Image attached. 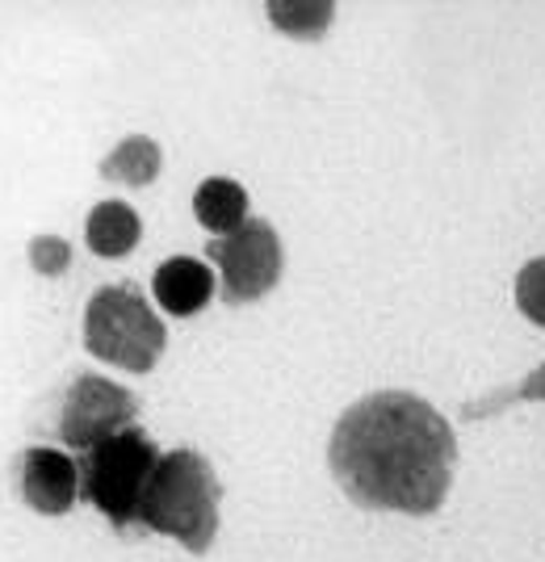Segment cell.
Instances as JSON below:
<instances>
[{"label": "cell", "mask_w": 545, "mask_h": 562, "mask_svg": "<svg viewBox=\"0 0 545 562\" xmlns=\"http://www.w3.org/2000/svg\"><path fill=\"white\" fill-rule=\"evenodd\" d=\"M206 257L218 265L223 278V303L243 306L264 299L282 278V239L264 218H248L239 232L218 235L206 244Z\"/></svg>", "instance_id": "cell-5"}, {"label": "cell", "mask_w": 545, "mask_h": 562, "mask_svg": "<svg viewBox=\"0 0 545 562\" xmlns=\"http://www.w3.org/2000/svg\"><path fill=\"white\" fill-rule=\"evenodd\" d=\"M160 449L156 441L143 432V428H126L118 437L101 441L84 453L80 462V492L93 499L96 508L105 513L110 525H135V513H139V499L151 483V474L160 467Z\"/></svg>", "instance_id": "cell-4"}, {"label": "cell", "mask_w": 545, "mask_h": 562, "mask_svg": "<svg viewBox=\"0 0 545 562\" xmlns=\"http://www.w3.org/2000/svg\"><path fill=\"white\" fill-rule=\"evenodd\" d=\"M512 294H516V306L524 311V319H533V324L545 328V257L524 265L521 273H516Z\"/></svg>", "instance_id": "cell-13"}, {"label": "cell", "mask_w": 545, "mask_h": 562, "mask_svg": "<svg viewBox=\"0 0 545 562\" xmlns=\"http://www.w3.org/2000/svg\"><path fill=\"white\" fill-rule=\"evenodd\" d=\"M151 294H156V303L164 306V311L190 319V315H197V311L214 299L211 265H202V260H193V257L164 260V265L156 269V278H151Z\"/></svg>", "instance_id": "cell-8"}, {"label": "cell", "mask_w": 545, "mask_h": 562, "mask_svg": "<svg viewBox=\"0 0 545 562\" xmlns=\"http://www.w3.org/2000/svg\"><path fill=\"white\" fill-rule=\"evenodd\" d=\"M68 260H71V248L59 235H38V239L30 244V265H34L43 278H59V273L68 269Z\"/></svg>", "instance_id": "cell-14"}, {"label": "cell", "mask_w": 545, "mask_h": 562, "mask_svg": "<svg viewBox=\"0 0 545 562\" xmlns=\"http://www.w3.org/2000/svg\"><path fill=\"white\" fill-rule=\"evenodd\" d=\"M269 22L294 38H319L332 25V4L328 0H273Z\"/></svg>", "instance_id": "cell-12"}, {"label": "cell", "mask_w": 545, "mask_h": 562, "mask_svg": "<svg viewBox=\"0 0 545 562\" xmlns=\"http://www.w3.org/2000/svg\"><path fill=\"white\" fill-rule=\"evenodd\" d=\"M336 483L374 513L432 516L453 483L457 441L450 420L411 391L356 398L328 441Z\"/></svg>", "instance_id": "cell-1"}, {"label": "cell", "mask_w": 545, "mask_h": 562, "mask_svg": "<svg viewBox=\"0 0 545 562\" xmlns=\"http://www.w3.org/2000/svg\"><path fill=\"white\" fill-rule=\"evenodd\" d=\"M139 235H143L139 214L130 211L126 202H101V206H93L89 227H84L89 248H93L96 257H110V260L126 257L139 244Z\"/></svg>", "instance_id": "cell-10"}, {"label": "cell", "mask_w": 545, "mask_h": 562, "mask_svg": "<svg viewBox=\"0 0 545 562\" xmlns=\"http://www.w3.org/2000/svg\"><path fill=\"white\" fill-rule=\"evenodd\" d=\"M542 398H545V366H537V370L524 378L516 391H503V395L478 403V407H470V416H491V412L503 407V403H542Z\"/></svg>", "instance_id": "cell-15"}, {"label": "cell", "mask_w": 545, "mask_h": 562, "mask_svg": "<svg viewBox=\"0 0 545 562\" xmlns=\"http://www.w3.org/2000/svg\"><path fill=\"white\" fill-rule=\"evenodd\" d=\"M218 474L197 449H172L160 458L139 499L135 525L177 538L193 554H206L218 533Z\"/></svg>", "instance_id": "cell-2"}, {"label": "cell", "mask_w": 545, "mask_h": 562, "mask_svg": "<svg viewBox=\"0 0 545 562\" xmlns=\"http://www.w3.org/2000/svg\"><path fill=\"white\" fill-rule=\"evenodd\" d=\"M193 214L197 223L214 235H231L248 223V189L231 177H211L193 193Z\"/></svg>", "instance_id": "cell-9"}, {"label": "cell", "mask_w": 545, "mask_h": 562, "mask_svg": "<svg viewBox=\"0 0 545 562\" xmlns=\"http://www.w3.org/2000/svg\"><path fill=\"white\" fill-rule=\"evenodd\" d=\"M135 412H139V398L130 395L126 386L96 374H76V382L68 386V398H64L59 437L71 449H84L89 453L101 441L126 432L130 420H135Z\"/></svg>", "instance_id": "cell-6"}, {"label": "cell", "mask_w": 545, "mask_h": 562, "mask_svg": "<svg viewBox=\"0 0 545 562\" xmlns=\"http://www.w3.org/2000/svg\"><path fill=\"white\" fill-rule=\"evenodd\" d=\"M80 492V467L64 449L34 446L22 458V495L34 513L64 516Z\"/></svg>", "instance_id": "cell-7"}, {"label": "cell", "mask_w": 545, "mask_h": 562, "mask_svg": "<svg viewBox=\"0 0 545 562\" xmlns=\"http://www.w3.org/2000/svg\"><path fill=\"white\" fill-rule=\"evenodd\" d=\"M164 345V319L147 306L135 285H101L84 306V349L118 370L147 374L160 361Z\"/></svg>", "instance_id": "cell-3"}, {"label": "cell", "mask_w": 545, "mask_h": 562, "mask_svg": "<svg viewBox=\"0 0 545 562\" xmlns=\"http://www.w3.org/2000/svg\"><path fill=\"white\" fill-rule=\"evenodd\" d=\"M101 177L105 181H118V186H151L160 177V143L147 139V135H130L122 139L105 160H101Z\"/></svg>", "instance_id": "cell-11"}]
</instances>
